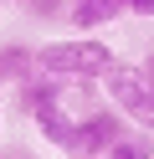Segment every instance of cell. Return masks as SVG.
<instances>
[{
    "instance_id": "1",
    "label": "cell",
    "mask_w": 154,
    "mask_h": 159,
    "mask_svg": "<svg viewBox=\"0 0 154 159\" xmlns=\"http://www.w3.org/2000/svg\"><path fill=\"white\" fill-rule=\"evenodd\" d=\"M118 62L113 46H103L98 36H62V41L36 46V72L62 77V82H92Z\"/></svg>"
},
{
    "instance_id": "2",
    "label": "cell",
    "mask_w": 154,
    "mask_h": 159,
    "mask_svg": "<svg viewBox=\"0 0 154 159\" xmlns=\"http://www.w3.org/2000/svg\"><path fill=\"white\" fill-rule=\"evenodd\" d=\"M103 93L118 108L123 118H133V128H149L154 134V77L144 72V62H113L103 72Z\"/></svg>"
},
{
    "instance_id": "3",
    "label": "cell",
    "mask_w": 154,
    "mask_h": 159,
    "mask_svg": "<svg viewBox=\"0 0 154 159\" xmlns=\"http://www.w3.org/2000/svg\"><path fill=\"white\" fill-rule=\"evenodd\" d=\"M118 134H123V118H118L113 103H92L87 113H77V154H82V159L108 154V144H113Z\"/></svg>"
},
{
    "instance_id": "4",
    "label": "cell",
    "mask_w": 154,
    "mask_h": 159,
    "mask_svg": "<svg viewBox=\"0 0 154 159\" xmlns=\"http://www.w3.org/2000/svg\"><path fill=\"white\" fill-rule=\"evenodd\" d=\"M72 87V82H67ZM36 134L46 139V144H57V149H67V154H77V113H72V103L67 98H57V103H46L36 118Z\"/></svg>"
},
{
    "instance_id": "5",
    "label": "cell",
    "mask_w": 154,
    "mask_h": 159,
    "mask_svg": "<svg viewBox=\"0 0 154 159\" xmlns=\"http://www.w3.org/2000/svg\"><path fill=\"white\" fill-rule=\"evenodd\" d=\"M113 16H123V0H72L67 5V21L77 36H92L98 26H108Z\"/></svg>"
},
{
    "instance_id": "6",
    "label": "cell",
    "mask_w": 154,
    "mask_h": 159,
    "mask_svg": "<svg viewBox=\"0 0 154 159\" xmlns=\"http://www.w3.org/2000/svg\"><path fill=\"white\" fill-rule=\"evenodd\" d=\"M103 159H154V134L149 128H133V134H118L108 144Z\"/></svg>"
},
{
    "instance_id": "7",
    "label": "cell",
    "mask_w": 154,
    "mask_h": 159,
    "mask_svg": "<svg viewBox=\"0 0 154 159\" xmlns=\"http://www.w3.org/2000/svg\"><path fill=\"white\" fill-rule=\"evenodd\" d=\"M36 72V46H0V82H21Z\"/></svg>"
},
{
    "instance_id": "8",
    "label": "cell",
    "mask_w": 154,
    "mask_h": 159,
    "mask_svg": "<svg viewBox=\"0 0 154 159\" xmlns=\"http://www.w3.org/2000/svg\"><path fill=\"white\" fill-rule=\"evenodd\" d=\"M26 5V16H36V21H57V16H67V0H21Z\"/></svg>"
},
{
    "instance_id": "9",
    "label": "cell",
    "mask_w": 154,
    "mask_h": 159,
    "mask_svg": "<svg viewBox=\"0 0 154 159\" xmlns=\"http://www.w3.org/2000/svg\"><path fill=\"white\" fill-rule=\"evenodd\" d=\"M123 16H154V0H123Z\"/></svg>"
},
{
    "instance_id": "10",
    "label": "cell",
    "mask_w": 154,
    "mask_h": 159,
    "mask_svg": "<svg viewBox=\"0 0 154 159\" xmlns=\"http://www.w3.org/2000/svg\"><path fill=\"white\" fill-rule=\"evenodd\" d=\"M5 159H36V154H26V149H10V154Z\"/></svg>"
},
{
    "instance_id": "11",
    "label": "cell",
    "mask_w": 154,
    "mask_h": 159,
    "mask_svg": "<svg viewBox=\"0 0 154 159\" xmlns=\"http://www.w3.org/2000/svg\"><path fill=\"white\" fill-rule=\"evenodd\" d=\"M144 72H149V77H154V52H149V57H144Z\"/></svg>"
},
{
    "instance_id": "12",
    "label": "cell",
    "mask_w": 154,
    "mask_h": 159,
    "mask_svg": "<svg viewBox=\"0 0 154 159\" xmlns=\"http://www.w3.org/2000/svg\"><path fill=\"white\" fill-rule=\"evenodd\" d=\"M0 5H10V0H0Z\"/></svg>"
}]
</instances>
